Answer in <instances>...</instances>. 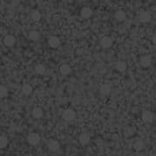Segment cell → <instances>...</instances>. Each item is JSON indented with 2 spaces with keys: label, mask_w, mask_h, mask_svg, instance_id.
I'll return each instance as SVG.
<instances>
[{
  "label": "cell",
  "mask_w": 156,
  "mask_h": 156,
  "mask_svg": "<svg viewBox=\"0 0 156 156\" xmlns=\"http://www.w3.org/2000/svg\"><path fill=\"white\" fill-rule=\"evenodd\" d=\"M100 43H101V45H102V48H104V49H109V48H110V47L112 46L113 41H112V39H111L110 37L105 36V37H103V38L101 40Z\"/></svg>",
  "instance_id": "cell-3"
},
{
  "label": "cell",
  "mask_w": 156,
  "mask_h": 156,
  "mask_svg": "<svg viewBox=\"0 0 156 156\" xmlns=\"http://www.w3.org/2000/svg\"><path fill=\"white\" fill-rule=\"evenodd\" d=\"M40 37H41V35L39 32H37V31H31L28 35V38L31 41H34V42L38 41L40 39Z\"/></svg>",
  "instance_id": "cell-14"
},
{
  "label": "cell",
  "mask_w": 156,
  "mask_h": 156,
  "mask_svg": "<svg viewBox=\"0 0 156 156\" xmlns=\"http://www.w3.org/2000/svg\"><path fill=\"white\" fill-rule=\"evenodd\" d=\"M15 42H16V39L13 36H6L5 38H4V43L6 46L7 47H13L14 44H15Z\"/></svg>",
  "instance_id": "cell-5"
},
{
  "label": "cell",
  "mask_w": 156,
  "mask_h": 156,
  "mask_svg": "<svg viewBox=\"0 0 156 156\" xmlns=\"http://www.w3.org/2000/svg\"><path fill=\"white\" fill-rule=\"evenodd\" d=\"M142 120L145 123H152L153 120V114L150 111H144L142 113Z\"/></svg>",
  "instance_id": "cell-8"
},
{
  "label": "cell",
  "mask_w": 156,
  "mask_h": 156,
  "mask_svg": "<svg viewBox=\"0 0 156 156\" xmlns=\"http://www.w3.org/2000/svg\"><path fill=\"white\" fill-rule=\"evenodd\" d=\"M45 72H46V68H45V66H44L43 65L39 64V65H37L36 66V73L42 75V74H44Z\"/></svg>",
  "instance_id": "cell-19"
},
{
  "label": "cell",
  "mask_w": 156,
  "mask_h": 156,
  "mask_svg": "<svg viewBox=\"0 0 156 156\" xmlns=\"http://www.w3.org/2000/svg\"><path fill=\"white\" fill-rule=\"evenodd\" d=\"M49 45L53 48V49H56L57 47H59L60 45V39L56 36H51L49 39Z\"/></svg>",
  "instance_id": "cell-9"
},
{
  "label": "cell",
  "mask_w": 156,
  "mask_h": 156,
  "mask_svg": "<svg viewBox=\"0 0 156 156\" xmlns=\"http://www.w3.org/2000/svg\"><path fill=\"white\" fill-rule=\"evenodd\" d=\"M32 92H33V87L31 86L30 85L26 84V85L23 86V87H22V93H24L25 95H31V93H32Z\"/></svg>",
  "instance_id": "cell-18"
},
{
  "label": "cell",
  "mask_w": 156,
  "mask_h": 156,
  "mask_svg": "<svg viewBox=\"0 0 156 156\" xmlns=\"http://www.w3.org/2000/svg\"><path fill=\"white\" fill-rule=\"evenodd\" d=\"M40 140H41V138L39 136V134L37 133H30L27 137V142L29 145L31 146H36L40 143Z\"/></svg>",
  "instance_id": "cell-1"
},
{
  "label": "cell",
  "mask_w": 156,
  "mask_h": 156,
  "mask_svg": "<svg viewBox=\"0 0 156 156\" xmlns=\"http://www.w3.org/2000/svg\"><path fill=\"white\" fill-rule=\"evenodd\" d=\"M155 98H156V93H155Z\"/></svg>",
  "instance_id": "cell-25"
},
{
  "label": "cell",
  "mask_w": 156,
  "mask_h": 156,
  "mask_svg": "<svg viewBox=\"0 0 156 156\" xmlns=\"http://www.w3.org/2000/svg\"><path fill=\"white\" fill-rule=\"evenodd\" d=\"M79 143L82 146H86L90 142V136L87 133H83L79 136Z\"/></svg>",
  "instance_id": "cell-12"
},
{
  "label": "cell",
  "mask_w": 156,
  "mask_h": 156,
  "mask_svg": "<svg viewBox=\"0 0 156 156\" xmlns=\"http://www.w3.org/2000/svg\"><path fill=\"white\" fill-rule=\"evenodd\" d=\"M31 18H32L34 21H39L42 18V14L38 11H34L32 14H31Z\"/></svg>",
  "instance_id": "cell-22"
},
{
  "label": "cell",
  "mask_w": 156,
  "mask_h": 156,
  "mask_svg": "<svg viewBox=\"0 0 156 156\" xmlns=\"http://www.w3.org/2000/svg\"><path fill=\"white\" fill-rule=\"evenodd\" d=\"M152 64V59H151V56H143L141 58H140V65L143 66V67H149Z\"/></svg>",
  "instance_id": "cell-4"
},
{
  "label": "cell",
  "mask_w": 156,
  "mask_h": 156,
  "mask_svg": "<svg viewBox=\"0 0 156 156\" xmlns=\"http://www.w3.org/2000/svg\"><path fill=\"white\" fill-rule=\"evenodd\" d=\"M8 144V139L5 136H0V149L5 148Z\"/></svg>",
  "instance_id": "cell-23"
},
{
  "label": "cell",
  "mask_w": 156,
  "mask_h": 156,
  "mask_svg": "<svg viewBox=\"0 0 156 156\" xmlns=\"http://www.w3.org/2000/svg\"><path fill=\"white\" fill-rule=\"evenodd\" d=\"M8 95V90L5 86H0V98H5Z\"/></svg>",
  "instance_id": "cell-21"
},
{
  "label": "cell",
  "mask_w": 156,
  "mask_h": 156,
  "mask_svg": "<svg viewBox=\"0 0 156 156\" xmlns=\"http://www.w3.org/2000/svg\"><path fill=\"white\" fill-rule=\"evenodd\" d=\"M139 20L142 23H146L151 20V14L148 12H142L139 16Z\"/></svg>",
  "instance_id": "cell-7"
},
{
  "label": "cell",
  "mask_w": 156,
  "mask_h": 156,
  "mask_svg": "<svg viewBox=\"0 0 156 156\" xmlns=\"http://www.w3.org/2000/svg\"><path fill=\"white\" fill-rule=\"evenodd\" d=\"M133 147L135 149V151L139 152V151H141L143 148H144V143L141 141V140H138L134 143L133 145Z\"/></svg>",
  "instance_id": "cell-20"
},
{
  "label": "cell",
  "mask_w": 156,
  "mask_h": 156,
  "mask_svg": "<svg viewBox=\"0 0 156 156\" xmlns=\"http://www.w3.org/2000/svg\"><path fill=\"white\" fill-rule=\"evenodd\" d=\"M110 91H111L110 86L109 85H107V84H103L100 87V93H102V95H109Z\"/></svg>",
  "instance_id": "cell-15"
},
{
  "label": "cell",
  "mask_w": 156,
  "mask_h": 156,
  "mask_svg": "<svg viewBox=\"0 0 156 156\" xmlns=\"http://www.w3.org/2000/svg\"><path fill=\"white\" fill-rule=\"evenodd\" d=\"M126 68H127V65L124 61H118L116 64V69L120 72H124L126 70Z\"/></svg>",
  "instance_id": "cell-13"
},
{
  "label": "cell",
  "mask_w": 156,
  "mask_h": 156,
  "mask_svg": "<svg viewBox=\"0 0 156 156\" xmlns=\"http://www.w3.org/2000/svg\"><path fill=\"white\" fill-rule=\"evenodd\" d=\"M59 71H60L61 74H63V75H68V74L71 73L72 68H71V66H70L69 65L65 64V65H62L60 66Z\"/></svg>",
  "instance_id": "cell-10"
},
{
  "label": "cell",
  "mask_w": 156,
  "mask_h": 156,
  "mask_svg": "<svg viewBox=\"0 0 156 156\" xmlns=\"http://www.w3.org/2000/svg\"><path fill=\"white\" fill-rule=\"evenodd\" d=\"M48 147H49V149L51 152H56V151L59 149L60 145H59V143H58L56 140H51V141L49 142Z\"/></svg>",
  "instance_id": "cell-11"
},
{
  "label": "cell",
  "mask_w": 156,
  "mask_h": 156,
  "mask_svg": "<svg viewBox=\"0 0 156 156\" xmlns=\"http://www.w3.org/2000/svg\"><path fill=\"white\" fill-rule=\"evenodd\" d=\"M32 115H33V116H34L35 118L39 119V118H41V117L42 116L43 111H42V109L41 108H35V109H33V111H32Z\"/></svg>",
  "instance_id": "cell-17"
},
{
  "label": "cell",
  "mask_w": 156,
  "mask_h": 156,
  "mask_svg": "<svg viewBox=\"0 0 156 156\" xmlns=\"http://www.w3.org/2000/svg\"><path fill=\"white\" fill-rule=\"evenodd\" d=\"M153 42L156 45V35L153 37Z\"/></svg>",
  "instance_id": "cell-24"
},
{
  "label": "cell",
  "mask_w": 156,
  "mask_h": 156,
  "mask_svg": "<svg viewBox=\"0 0 156 156\" xmlns=\"http://www.w3.org/2000/svg\"><path fill=\"white\" fill-rule=\"evenodd\" d=\"M115 19L118 21H123L126 19V13L123 11H117L115 14Z\"/></svg>",
  "instance_id": "cell-16"
},
{
  "label": "cell",
  "mask_w": 156,
  "mask_h": 156,
  "mask_svg": "<svg viewBox=\"0 0 156 156\" xmlns=\"http://www.w3.org/2000/svg\"><path fill=\"white\" fill-rule=\"evenodd\" d=\"M76 116V113L74 110L71 109H65L63 113V118L67 121V122H71L72 120H74Z\"/></svg>",
  "instance_id": "cell-2"
},
{
  "label": "cell",
  "mask_w": 156,
  "mask_h": 156,
  "mask_svg": "<svg viewBox=\"0 0 156 156\" xmlns=\"http://www.w3.org/2000/svg\"><path fill=\"white\" fill-rule=\"evenodd\" d=\"M80 15L83 19H89L93 15V11L89 7H83L80 12Z\"/></svg>",
  "instance_id": "cell-6"
}]
</instances>
